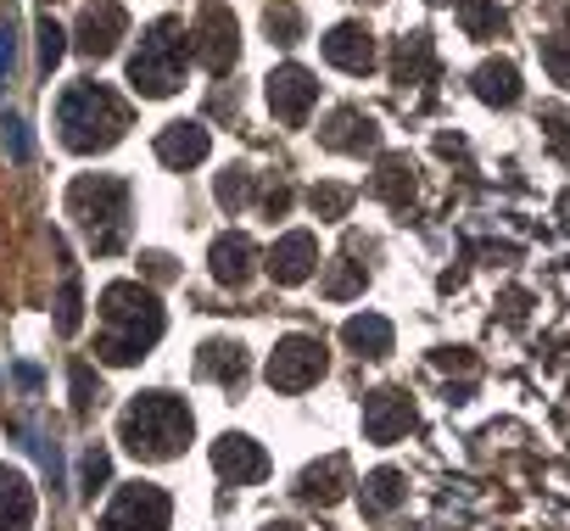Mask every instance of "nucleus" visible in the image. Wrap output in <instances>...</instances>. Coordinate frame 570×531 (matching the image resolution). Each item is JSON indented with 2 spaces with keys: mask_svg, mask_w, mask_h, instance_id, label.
Returning a JSON list of instances; mask_svg holds the SVG:
<instances>
[{
  "mask_svg": "<svg viewBox=\"0 0 570 531\" xmlns=\"http://www.w3.org/2000/svg\"><path fill=\"white\" fill-rule=\"evenodd\" d=\"M163 303L157 292H146L140 281H118L101 292V342L96 353L107 364H140L157 342H163Z\"/></svg>",
  "mask_w": 570,
  "mask_h": 531,
  "instance_id": "nucleus-1",
  "label": "nucleus"
},
{
  "mask_svg": "<svg viewBox=\"0 0 570 531\" xmlns=\"http://www.w3.org/2000/svg\"><path fill=\"white\" fill-rule=\"evenodd\" d=\"M57 135H62V146L79 151V157L112 151V146L129 135V101H124L112 85L85 79V85L62 90V101H57Z\"/></svg>",
  "mask_w": 570,
  "mask_h": 531,
  "instance_id": "nucleus-2",
  "label": "nucleus"
},
{
  "mask_svg": "<svg viewBox=\"0 0 570 531\" xmlns=\"http://www.w3.org/2000/svg\"><path fill=\"white\" fill-rule=\"evenodd\" d=\"M118 436H124V448H129L135 459H151V464L179 459L185 442H190V409H185V397H174V392H140V397L118 414Z\"/></svg>",
  "mask_w": 570,
  "mask_h": 531,
  "instance_id": "nucleus-3",
  "label": "nucleus"
},
{
  "mask_svg": "<svg viewBox=\"0 0 570 531\" xmlns=\"http://www.w3.org/2000/svg\"><path fill=\"white\" fill-rule=\"evenodd\" d=\"M68 218H79V229L90 235L96 252H124L129 240V185L112 174H79L68 185Z\"/></svg>",
  "mask_w": 570,
  "mask_h": 531,
  "instance_id": "nucleus-4",
  "label": "nucleus"
},
{
  "mask_svg": "<svg viewBox=\"0 0 570 531\" xmlns=\"http://www.w3.org/2000/svg\"><path fill=\"white\" fill-rule=\"evenodd\" d=\"M185 57H190V29L179 18H157L140 35V51L129 57V85L140 96H174L185 85Z\"/></svg>",
  "mask_w": 570,
  "mask_h": 531,
  "instance_id": "nucleus-5",
  "label": "nucleus"
},
{
  "mask_svg": "<svg viewBox=\"0 0 570 531\" xmlns=\"http://www.w3.org/2000/svg\"><path fill=\"white\" fill-rule=\"evenodd\" d=\"M190 57L207 73H229L235 68V57H240V23H235L229 7L207 0V7L196 12V23H190Z\"/></svg>",
  "mask_w": 570,
  "mask_h": 531,
  "instance_id": "nucleus-6",
  "label": "nucleus"
},
{
  "mask_svg": "<svg viewBox=\"0 0 570 531\" xmlns=\"http://www.w3.org/2000/svg\"><path fill=\"white\" fill-rule=\"evenodd\" d=\"M168 514H174L168 492L151 481H135V486H118L96 531H168Z\"/></svg>",
  "mask_w": 570,
  "mask_h": 531,
  "instance_id": "nucleus-7",
  "label": "nucleus"
},
{
  "mask_svg": "<svg viewBox=\"0 0 570 531\" xmlns=\"http://www.w3.org/2000/svg\"><path fill=\"white\" fill-rule=\"evenodd\" d=\"M263 375H268L274 392H308L325 375V342L320 336H285L268 353V370Z\"/></svg>",
  "mask_w": 570,
  "mask_h": 531,
  "instance_id": "nucleus-8",
  "label": "nucleus"
},
{
  "mask_svg": "<svg viewBox=\"0 0 570 531\" xmlns=\"http://www.w3.org/2000/svg\"><path fill=\"white\" fill-rule=\"evenodd\" d=\"M263 96H268V112L279 118V124H308V112H314V101H320V79L308 73V68H297V62H285V68H274L268 79H263Z\"/></svg>",
  "mask_w": 570,
  "mask_h": 531,
  "instance_id": "nucleus-9",
  "label": "nucleus"
},
{
  "mask_svg": "<svg viewBox=\"0 0 570 531\" xmlns=\"http://www.w3.org/2000/svg\"><path fill=\"white\" fill-rule=\"evenodd\" d=\"M124 35H129V12L118 7V0H90V7L79 12V35L73 40H79L85 57L101 62V57H112L124 46Z\"/></svg>",
  "mask_w": 570,
  "mask_h": 531,
  "instance_id": "nucleus-10",
  "label": "nucleus"
},
{
  "mask_svg": "<svg viewBox=\"0 0 570 531\" xmlns=\"http://www.w3.org/2000/svg\"><path fill=\"white\" fill-rule=\"evenodd\" d=\"M213 470H218L229 486H252V481H263V475H268V453H263L252 436L224 431V436L213 442Z\"/></svg>",
  "mask_w": 570,
  "mask_h": 531,
  "instance_id": "nucleus-11",
  "label": "nucleus"
},
{
  "mask_svg": "<svg viewBox=\"0 0 570 531\" xmlns=\"http://www.w3.org/2000/svg\"><path fill=\"white\" fill-rule=\"evenodd\" d=\"M207 263H213V281H218V286L240 292V286L257 275V240H252V235H240V229H229V235H218V240H213Z\"/></svg>",
  "mask_w": 570,
  "mask_h": 531,
  "instance_id": "nucleus-12",
  "label": "nucleus"
},
{
  "mask_svg": "<svg viewBox=\"0 0 570 531\" xmlns=\"http://www.w3.org/2000/svg\"><path fill=\"white\" fill-rule=\"evenodd\" d=\"M314 263H320V240L308 229H292V235H279L274 252H268V275L274 286H303L314 275Z\"/></svg>",
  "mask_w": 570,
  "mask_h": 531,
  "instance_id": "nucleus-13",
  "label": "nucleus"
},
{
  "mask_svg": "<svg viewBox=\"0 0 570 531\" xmlns=\"http://www.w3.org/2000/svg\"><path fill=\"white\" fill-rule=\"evenodd\" d=\"M409 425H414V403L397 386H381L364 397V436L370 442H397Z\"/></svg>",
  "mask_w": 570,
  "mask_h": 531,
  "instance_id": "nucleus-14",
  "label": "nucleus"
},
{
  "mask_svg": "<svg viewBox=\"0 0 570 531\" xmlns=\"http://www.w3.org/2000/svg\"><path fill=\"white\" fill-rule=\"evenodd\" d=\"M320 140H325L331 151L364 157V151H375V146H381V129H375V118H370V112H358V107H336V112H331V124L320 129Z\"/></svg>",
  "mask_w": 570,
  "mask_h": 531,
  "instance_id": "nucleus-15",
  "label": "nucleus"
},
{
  "mask_svg": "<svg viewBox=\"0 0 570 531\" xmlns=\"http://www.w3.org/2000/svg\"><path fill=\"white\" fill-rule=\"evenodd\" d=\"M325 62L342 73H370L375 68V35L364 23H336L325 35Z\"/></svg>",
  "mask_w": 570,
  "mask_h": 531,
  "instance_id": "nucleus-16",
  "label": "nucleus"
},
{
  "mask_svg": "<svg viewBox=\"0 0 570 531\" xmlns=\"http://www.w3.org/2000/svg\"><path fill=\"white\" fill-rule=\"evenodd\" d=\"M35 525V481L18 464H0V531H29Z\"/></svg>",
  "mask_w": 570,
  "mask_h": 531,
  "instance_id": "nucleus-17",
  "label": "nucleus"
},
{
  "mask_svg": "<svg viewBox=\"0 0 570 531\" xmlns=\"http://www.w3.org/2000/svg\"><path fill=\"white\" fill-rule=\"evenodd\" d=\"M207 151H213V135L202 124H168L157 135V157L168 168H196V163H207Z\"/></svg>",
  "mask_w": 570,
  "mask_h": 531,
  "instance_id": "nucleus-18",
  "label": "nucleus"
},
{
  "mask_svg": "<svg viewBox=\"0 0 570 531\" xmlns=\"http://www.w3.org/2000/svg\"><path fill=\"white\" fill-rule=\"evenodd\" d=\"M475 96H481L487 107H514V101H520V68H514L509 57L481 62V68H475Z\"/></svg>",
  "mask_w": 570,
  "mask_h": 531,
  "instance_id": "nucleus-19",
  "label": "nucleus"
},
{
  "mask_svg": "<svg viewBox=\"0 0 570 531\" xmlns=\"http://www.w3.org/2000/svg\"><path fill=\"white\" fill-rule=\"evenodd\" d=\"M347 481H353L347 459H342V453H331L325 464H314V470L303 475V498H308V503H320V509H331V503H342V498H347Z\"/></svg>",
  "mask_w": 570,
  "mask_h": 531,
  "instance_id": "nucleus-20",
  "label": "nucleus"
},
{
  "mask_svg": "<svg viewBox=\"0 0 570 531\" xmlns=\"http://www.w3.org/2000/svg\"><path fill=\"white\" fill-rule=\"evenodd\" d=\"M196 370L207 381H218V386H240L246 381V347L240 342H207L202 358H196Z\"/></svg>",
  "mask_w": 570,
  "mask_h": 531,
  "instance_id": "nucleus-21",
  "label": "nucleus"
},
{
  "mask_svg": "<svg viewBox=\"0 0 570 531\" xmlns=\"http://www.w3.org/2000/svg\"><path fill=\"white\" fill-rule=\"evenodd\" d=\"M342 342H347L358 358H386V353H392V325H386L381 314H358V319L342 325Z\"/></svg>",
  "mask_w": 570,
  "mask_h": 531,
  "instance_id": "nucleus-22",
  "label": "nucleus"
},
{
  "mask_svg": "<svg viewBox=\"0 0 570 531\" xmlns=\"http://www.w3.org/2000/svg\"><path fill=\"white\" fill-rule=\"evenodd\" d=\"M431 73H436L431 35H403V40H397V85H425Z\"/></svg>",
  "mask_w": 570,
  "mask_h": 531,
  "instance_id": "nucleus-23",
  "label": "nucleus"
},
{
  "mask_svg": "<svg viewBox=\"0 0 570 531\" xmlns=\"http://www.w3.org/2000/svg\"><path fill=\"white\" fill-rule=\"evenodd\" d=\"M375 196L392 201V207H403V201L414 196V163H409L403 151L381 157V168H375Z\"/></svg>",
  "mask_w": 570,
  "mask_h": 531,
  "instance_id": "nucleus-24",
  "label": "nucleus"
},
{
  "mask_svg": "<svg viewBox=\"0 0 570 531\" xmlns=\"http://www.w3.org/2000/svg\"><path fill=\"white\" fill-rule=\"evenodd\" d=\"M459 29L470 40H498L503 35V7L498 0H459Z\"/></svg>",
  "mask_w": 570,
  "mask_h": 531,
  "instance_id": "nucleus-25",
  "label": "nucleus"
},
{
  "mask_svg": "<svg viewBox=\"0 0 570 531\" xmlns=\"http://www.w3.org/2000/svg\"><path fill=\"white\" fill-rule=\"evenodd\" d=\"M403 492H409V486H403L397 470H375V475L364 481V509H370V514H392V509L403 503Z\"/></svg>",
  "mask_w": 570,
  "mask_h": 531,
  "instance_id": "nucleus-26",
  "label": "nucleus"
},
{
  "mask_svg": "<svg viewBox=\"0 0 570 531\" xmlns=\"http://www.w3.org/2000/svg\"><path fill=\"white\" fill-rule=\"evenodd\" d=\"M358 292H364V263H336V269L325 275V297L331 303H347Z\"/></svg>",
  "mask_w": 570,
  "mask_h": 531,
  "instance_id": "nucleus-27",
  "label": "nucleus"
},
{
  "mask_svg": "<svg viewBox=\"0 0 570 531\" xmlns=\"http://www.w3.org/2000/svg\"><path fill=\"white\" fill-rule=\"evenodd\" d=\"M308 207H314L320 218H342V213L353 207V185H314V190H308Z\"/></svg>",
  "mask_w": 570,
  "mask_h": 531,
  "instance_id": "nucleus-28",
  "label": "nucleus"
},
{
  "mask_svg": "<svg viewBox=\"0 0 570 531\" xmlns=\"http://www.w3.org/2000/svg\"><path fill=\"white\" fill-rule=\"evenodd\" d=\"M542 68H548L553 85L570 90V35H548V40H542Z\"/></svg>",
  "mask_w": 570,
  "mask_h": 531,
  "instance_id": "nucleus-29",
  "label": "nucleus"
},
{
  "mask_svg": "<svg viewBox=\"0 0 570 531\" xmlns=\"http://www.w3.org/2000/svg\"><path fill=\"white\" fill-rule=\"evenodd\" d=\"M79 319H85L79 281H62V292H57V331H62V336H73V331H79Z\"/></svg>",
  "mask_w": 570,
  "mask_h": 531,
  "instance_id": "nucleus-30",
  "label": "nucleus"
},
{
  "mask_svg": "<svg viewBox=\"0 0 570 531\" xmlns=\"http://www.w3.org/2000/svg\"><path fill=\"white\" fill-rule=\"evenodd\" d=\"M62 57H68V35H62V23H57V18H40V68L51 73Z\"/></svg>",
  "mask_w": 570,
  "mask_h": 531,
  "instance_id": "nucleus-31",
  "label": "nucleus"
},
{
  "mask_svg": "<svg viewBox=\"0 0 570 531\" xmlns=\"http://www.w3.org/2000/svg\"><path fill=\"white\" fill-rule=\"evenodd\" d=\"M107 475H112L107 448H90V453H85V464H79V486H85V498H96V492L107 486Z\"/></svg>",
  "mask_w": 570,
  "mask_h": 531,
  "instance_id": "nucleus-32",
  "label": "nucleus"
},
{
  "mask_svg": "<svg viewBox=\"0 0 570 531\" xmlns=\"http://www.w3.org/2000/svg\"><path fill=\"white\" fill-rule=\"evenodd\" d=\"M246 196H252V174L246 168H229V174H218V201L235 213V207H246Z\"/></svg>",
  "mask_w": 570,
  "mask_h": 531,
  "instance_id": "nucleus-33",
  "label": "nucleus"
},
{
  "mask_svg": "<svg viewBox=\"0 0 570 531\" xmlns=\"http://www.w3.org/2000/svg\"><path fill=\"white\" fill-rule=\"evenodd\" d=\"M268 35H274L279 46H297V40H303V18H297L292 7H268Z\"/></svg>",
  "mask_w": 570,
  "mask_h": 531,
  "instance_id": "nucleus-34",
  "label": "nucleus"
},
{
  "mask_svg": "<svg viewBox=\"0 0 570 531\" xmlns=\"http://www.w3.org/2000/svg\"><path fill=\"white\" fill-rule=\"evenodd\" d=\"M101 397V386H96V375H90V364H73V414H90V403Z\"/></svg>",
  "mask_w": 570,
  "mask_h": 531,
  "instance_id": "nucleus-35",
  "label": "nucleus"
},
{
  "mask_svg": "<svg viewBox=\"0 0 570 531\" xmlns=\"http://www.w3.org/2000/svg\"><path fill=\"white\" fill-rule=\"evenodd\" d=\"M0 135H7V151L18 163H29V129H23V118H0Z\"/></svg>",
  "mask_w": 570,
  "mask_h": 531,
  "instance_id": "nucleus-36",
  "label": "nucleus"
},
{
  "mask_svg": "<svg viewBox=\"0 0 570 531\" xmlns=\"http://www.w3.org/2000/svg\"><path fill=\"white\" fill-rule=\"evenodd\" d=\"M12 73V35H0V79Z\"/></svg>",
  "mask_w": 570,
  "mask_h": 531,
  "instance_id": "nucleus-37",
  "label": "nucleus"
},
{
  "mask_svg": "<svg viewBox=\"0 0 570 531\" xmlns=\"http://www.w3.org/2000/svg\"><path fill=\"white\" fill-rule=\"evenodd\" d=\"M503 308H509V319H520V314H525V292H509Z\"/></svg>",
  "mask_w": 570,
  "mask_h": 531,
  "instance_id": "nucleus-38",
  "label": "nucleus"
},
{
  "mask_svg": "<svg viewBox=\"0 0 570 531\" xmlns=\"http://www.w3.org/2000/svg\"><path fill=\"white\" fill-rule=\"evenodd\" d=\"M292 207V190H268V213H285Z\"/></svg>",
  "mask_w": 570,
  "mask_h": 531,
  "instance_id": "nucleus-39",
  "label": "nucleus"
},
{
  "mask_svg": "<svg viewBox=\"0 0 570 531\" xmlns=\"http://www.w3.org/2000/svg\"><path fill=\"white\" fill-rule=\"evenodd\" d=\"M263 531H303V525H297V520H268Z\"/></svg>",
  "mask_w": 570,
  "mask_h": 531,
  "instance_id": "nucleus-40",
  "label": "nucleus"
},
{
  "mask_svg": "<svg viewBox=\"0 0 570 531\" xmlns=\"http://www.w3.org/2000/svg\"><path fill=\"white\" fill-rule=\"evenodd\" d=\"M431 7H453V0H431Z\"/></svg>",
  "mask_w": 570,
  "mask_h": 531,
  "instance_id": "nucleus-41",
  "label": "nucleus"
}]
</instances>
